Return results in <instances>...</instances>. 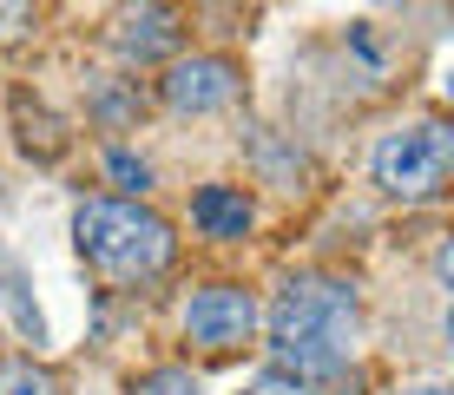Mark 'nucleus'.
<instances>
[{
  "label": "nucleus",
  "instance_id": "11",
  "mask_svg": "<svg viewBox=\"0 0 454 395\" xmlns=\"http://www.w3.org/2000/svg\"><path fill=\"white\" fill-rule=\"evenodd\" d=\"M34 13H40V0H0V46H7V40H27Z\"/></svg>",
  "mask_w": 454,
  "mask_h": 395
},
{
  "label": "nucleus",
  "instance_id": "8",
  "mask_svg": "<svg viewBox=\"0 0 454 395\" xmlns=\"http://www.w3.org/2000/svg\"><path fill=\"white\" fill-rule=\"evenodd\" d=\"M132 395H198V375L184 362H165V369H145L132 383Z\"/></svg>",
  "mask_w": 454,
  "mask_h": 395
},
{
  "label": "nucleus",
  "instance_id": "9",
  "mask_svg": "<svg viewBox=\"0 0 454 395\" xmlns=\"http://www.w3.org/2000/svg\"><path fill=\"white\" fill-rule=\"evenodd\" d=\"M106 178H113L119 185V192H145V185H152V165H145V158H132V152H106Z\"/></svg>",
  "mask_w": 454,
  "mask_h": 395
},
{
  "label": "nucleus",
  "instance_id": "6",
  "mask_svg": "<svg viewBox=\"0 0 454 395\" xmlns=\"http://www.w3.org/2000/svg\"><path fill=\"white\" fill-rule=\"evenodd\" d=\"M238 99V67L217 53H198V59H178L165 73V106L171 113H217V106Z\"/></svg>",
  "mask_w": 454,
  "mask_h": 395
},
{
  "label": "nucleus",
  "instance_id": "5",
  "mask_svg": "<svg viewBox=\"0 0 454 395\" xmlns=\"http://www.w3.org/2000/svg\"><path fill=\"white\" fill-rule=\"evenodd\" d=\"M178 40H184V20L171 0H125L119 20H113V46L132 67H152V59L178 53Z\"/></svg>",
  "mask_w": 454,
  "mask_h": 395
},
{
  "label": "nucleus",
  "instance_id": "2",
  "mask_svg": "<svg viewBox=\"0 0 454 395\" xmlns=\"http://www.w3.org/2000/svg\"><path fill=\"white\" fill-rule=\"evenodd\" d=\"M73 244L106 283H152L171 264V225L132 198H86L73 211Z\"/></svg>",
  "mask_w": 454,
  "mask_h": 395
},
{
  "label": "nucleus",
  "instance_id": "12",
  "mask_svg": "<svg viewBox=\"0 0 454 395\" xmlns=\"http://www.w3.org/2000/svg\"><path fill=\"white\" fill-rule=\"evenodd\" d=\"M415 395H448V389H415Z\"/></svg>",
  "mask_w": 454,
  "mask_h": 395
},
{
  "label": "nucleus",
  "instance_id": "3",
  "mask_svg": "<svg viewBox=\"0 0 454 395\" xmlns=\"http://www.w3.org/2000/svg\"><path fill=\"white\" fill-rule=\"evenodd\" d=\"M448 165H454V132L442 119H421V125H395L382 132V146L369 152V171L388 198L402 204H421V198H442L448 185Z\"/></svg>",
  "mask_w": 454,
  "mask_h": 395
},
{
  "label": "nucleus",
  "instance_id": "1",
  "mask_svg": "<svg viewBox=\"0 0 454 395\" xmlns=\"http://www.w3.org/2000/svg\"><path fill=\"white\" fill-rule=\"evenodd\" d=\"M356 323H363V304H356V283L342 277H290L284 290L270 296V375L263 389H309L317 375H330L349 362Z\"/></svg>",
  "mask_w": 454,
  "mask_h": 395
},
{
  "label": "nucleus",
  "instance_id": "4",
  "mask_svg": "<svg viewBox=\"0 0 454 395\" xmlns=\"http://www.w3.org/2000/svg\"><path fill=\"white\" fill-rule=\"evenodd\" d=\"M257 329V296L238 290V283H205L184 304V343H198L205 356H231L250 343Z\"/></svg>",
  "mask_w": 454,
  "mask_h": 395
},
{
  "label": "nucleus",
  "instance_id": "10",
  "mask_svg": "<svg viewBox=\"0 0 454 395\" xmlns=\"http://www.w3.org/2000/svg\"><path fill=\"white\" fill-rule=\"evenodd\" d=\"M0 395H53V375L34 369V362H7L0 369Z\"/></svg>",
  "mask_w": 454,
  "mask_h": 395
},
{
  "label": "nucleus",
  "instance_id": "7",
  "mask_svg": "<svg viewBox=\"0 0 454 395\" xmlns=\"http://www.w3.org/2000/svg\"><path fill=\"white\" fill-rule=\"evenodd\" d=\"M250 198L238 192V185H205V192L192 198V225L205 231V237H244L250 231Z\"/></svg>",
  "mask_w": 454,
  "mask_h": 395
}]
</instances>
